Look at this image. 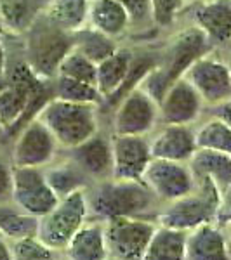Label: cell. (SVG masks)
Instances as JSON below:
<instances>
[{
	"label": "cell",
	"mask_w": 231,
	"mask_h": 260,
	"mask_svg": "<svg viewBox=\"0 0 231 260\" xmlns=\"http://www.w3.org/2000/svg\"><path fill=\"white\" fill-rule=\"evenodd\" d=\"M12 260H61V253L45 245L39 236H26L11 241Z\"/></svg>",
	"instance_id": "obj_32"
},
{
	"label": "cell",
	"mask_w": 231,
	"mask_h": 260,
	"mask_svg": "<svg viewBox=\"0 0 231 260\" xmlns=\"http://www.w3.org/2000/svg\"><path fill=\"white\" fill-rule=\"evenodd\" d=\"M33 2H35L37 6H39L40 9L44 11V7H45V6H47V4H49V0H33Z\"/></svg>",
	"instance_id": "obj_41"
},
{
	"label": "cell",
	"mask_w": 231,
	"mask_h": 260,
	"mask_svg": "<svg viewBox=\"0 0 231 260\" xmlns=\"http://www.w3.org/2000/svg\"><path fill=\"white\" fill-rule=\"evenodd\" d=\"M184 260H231L226 233L216 222L191 229L186 238Z\"/></svg>",
	"instance_id": "obj_18"
},
{
	"label": "cell",
	"mask_w": 231,
	"mask_h": 260,
	"mask_svg": "<svg viewBox=\"0 0 231 260\" xmlns=\"http://www.w3.org/2000/svg\"><path fill=\"white\" fill-rule=\"evenodd\" d=\"M12 177V203L21 212L40 219L60 201V196L54 192L45 179L44 169H14Z\"/></svg>",
	"instance_id": "obj_12"
},
{
	"label": "cell",
	"mask_w": 231,
	"mask_h": 260,
	"mask_svg": "<svg viewBox=\"0 0 231 260\" xmlns=\"http://www.w3.org/2000/svg\"><path fill=\"white\" fill-rule=\"evenodd\" d=\"M35 118L49 128L61 151L77 148L101 130L98 104L70 103L52 98L42 106Z\"/></svg>",
	"instance_id": "obj_2"
},
{
	"label": "cell",
	"mask_w": 231,
	"mask_h": 260,
	"mask_svg": "<svg viewBox=\"0 0 231 260\" xmlns=\"http://www.w3.org/2000/svg\"><path fill=\"white\" fill-rule=\"evenodd\" d=\"M196 182H211L222 191L231 184V156L211 149H196V153L188 161Z\"/></svg>",
	"instance_id": "obj_22"
},
{
	"label": "cell",
	"mask_w": 231,
	"mask_h": 260,
	"mask_svg": "<svg viewBox=\"0 0 231 260\" xmlns=\"http://www.w3.org/2000/svg\"><path fill=\"white\" fill-rule=\"evenodd\" d=\"M87 220H89L87 189L75 191L60 198L52 210L40 217L37 236L45 245L61 253Z\"/></svg>",
	"instance_id": "obj_6"
},
{
	"label": "cell",
	"mask_w": 231,
	"mask_h": 260,
	"mask_svg": "<svg viewBox=\"0 0 231 260\" xmlns=\"http://www.w3.org/2000/svg\"><path fill=\"white\" fill-rule=\"evenodd\" d=\"M212 47L214 45L205 37V33L193 24L176 37L169 49V56L163 57L162 62L155 64L139 85L157 101H160L163 92L178 78L183 77L184 71L193 64V61L211 52Z\"/></svg>",
	"instance_id": "obj_3"
},
{
	"label": "cell",
	"mask_w": 231,
	"mask_h": 260,
	"mask_svg": "<svg viewBox=\"0 0 231 260\" xmlns=\"http://www.w3.org/2000/svg\"><path fill=\"white\" fill-rule=\"evenodd\" d=\"M219 194L214 184L205 180L196 182V189L191 194L163 205L157 215V224L190 233L201 224L216 222Z\"/></svg>",
	"instance_id": "obj_5"
},
{
	"label": "cell",
	"mask_w": 231,
	"mask_h": 260,
	"mask_svg": "<svg viewBox=\"0 0 231 260\" xmlns=\"http://www.w3.org/2000/svg\"><path fill=\"white\" fill-rule=\"evenodd\" d=\"M61 154V148L49 128L33 118L16 132L9 160L14 169H45Z\"/></svg>",
	"instance_id": "obj_8"
},
{
	"label": "cell",
	"mask_w": 231,
	"mask_h": 260,
	"mask_svg": "<svg viewBox=\"0 0 231 260\" xmlns=\"http://www.w3.org/2000/svg\"><path fill=\"white\" fill-rule=\"evenodd\" d=\"M26 39V61L30 68L44 80H54L57 77L61 61L73 49V35L54 26L42 14L30 26Z\"/></svg>",
	"instance_id": "obj_4"
},
{
	"label": "cell",
	"mask_w": 231,
	"mask_h": 260,
	"mask_svg": "<svg viewBox=\"0 0 231 260\" xmlns=\"http://www.w3.org/2000/svg\"><path fill=\"white\" fill-rule=\"evenodd\" d=\"M63 260H106L110 257L104 220L91 219L78 229L61 251Z\"/></svg>",
	"instance_id": "obj_19"
},
{
	"label": "cell",
	"mask_w": 231,
	"mask_h": 260,
	"mask_svg": "<svg viewBox=\"0 0 231 260\" xmlns=\"http://www.w3.org/2000/svg\"><path fill=\"white\" fill-rule=\"evenodd\" d=\"M106 260H117V258H113V257H108Z\"/></svg>",
	"instance_id": "obj_45"
},
{
	"label": "cell",
	"mask_w": 231,
	"mask_h": 260,
	"mask_svg": "<svg viewBox=\"0 0 231 260\" xmlns=\"http://www.w3.org/2000/svg\"><path fill=\"white\" fill-rule=\"evenodd\" d=\"M198 149H211L231 156V127L217 116H211L195 127Z\"/></svg>",
	"instance_id": "obj_28"
},
{
	"label": "cell",
	"mask_w": 231,
	"mask_h": 260,
	"mask_svg": "<svg viewBox=\"0 0 231 260\" xmlns=\"http://www.w3.org/2000/svg\"><path fill=\"white\" fill-rule=\"evenodd\" d=\"M186 231L157 225L141 260H184L186 257Z\"/></svg>",
	"instance_id": "obj_25"
},
{
	"label": "cell",
	"mask_w": 231,
	"mask_h": 260,
	"mask_svg": "<svg viewBox=\"0 0 231 260\" xmlns=\"http://www.w3.org/2000/svg\"><path fill=\"white\" fill-rule=\"evenodd\" d=\"M226 64H228V68H229V71H231V54L228 56V59H226Z\"/></svg>",
	"instance_id": "obj_42"
},
{
	"label": "cell",
	"mask_w": 231,
	"mask_h": 260,
	"mask_svg": "<svg viewBox=\"0 0 231 260\" xmlns=\"http://www.w3.org/2000/svg\"><path fill=\"white\" fill-rule=\"evenodd\" d=\"M91 0H49L42 14L54 26L66 33H75L87 26Z\"/></svg>",
	"instance_id": "obj_24"
},
{
	"label": "cell",
	"mask_w": 231,
	"mask_h": 260,
	"mask_svg": "<svg viewBox=\"0 0 231 260\" xmlns=\"http://www.w3.org/2000/svg\"><path fill=\"white\" fill-rule=\"evenodd\" d=\"M205 103L184 77L178 78L158 101L160 125H195Z\"/></svg>",
	"instance_id": "obj_14"
},
{
	"label": "cell",
	"mask_w": 231,
	"mask_h": 260,
	"mask_svg": "<svg viewBox=\"0 0 231 260\" xmlns=\"http://www.w3.org/2000/svg\"><path fill=\"white\" fill-rule=\"evenodd\" d=\"M214 116H217V118H221L224 123H228L231 127V99L226 101V103L219 104V106H214Z\"/></svg>",
	"instance_id": "obj_38"
},
{
	"label": "cell",
	"mask_w": 231,
	"mask_h": 260,
	"mask_svg": "<svg viewBox=\"0 0 231 260\" xmlns=\"http://www.w3.org/2000/svg\"><path fill=\"white\" fill-rule=\"evenodd\" d=\"M0 33H2V24H0Z\"/></svg>",
	"instance_id": "obj_46"
},
{
	"label": "cell",
	"mask_w": 231,
	"mask_h": 260,
	"mask_svg": "<svg viewBox=\"0 0 231 260\" xmlns=\"http://www.w3.org/2000/svg\"><path fill=\"white\" fill-rule=\"evenodd\" d=\"M229 253H231V246H229Z\"/></svg>",
	"instance_id": "obj_47"
},
{
	"label": "cell",
	"mask_w": 231,
	"mask_h": 260,
	"mask_svg": "<svg viewBox=\"0 0 231 260\" xmlns=\"http://www.w3.org/2000/svg\"><path fill=\"white\" fill-rule=\"evenodd\" d=\"M113 174L111 179L142 182L145 172L153 160L148 136H113Z\"/></svg>",
	"instance_id": "obj_13"
},
{
	"label": "cell",
	"mask_w": 231,
	"mask_h": 260,
	"mask_svg": "<svg viewBox=\"0 0 231 260\" xmlns=\"http://www.w3.org/2000/svg\"><path fill=\"white\" fill-rule=\"evenodd\" d=\"M61 260H63V257H61Z\"/></svg>",
	"instance_id": "obj_48"
},
{
	"label": "cell",
	"mask_w": 231,
	"mask_h": 260,
	"mask_svg": "<svg viewBox=\"0 0 231 260\" xmlns=\"http://www.w3.org/2000/svg\"><path fill=\"white\" fill-rule=\"evenodd\" d=\"M39 233V219L21 212L14 203L0 205V234L9 241L26 236H37Z\"/></svg>",
	"instance_id": "obj_27"
},
{
	"label": "cell",
	"mask_w": 231,
	"mask_h": 260,
	"mask_svg": "<svg viewBox=\"0 0 231 260\" xmlns=\"http://www.w3.org/2000/svg\"><path fill=\"white\" fill-rule=\"evenodd\" d=\"M148 137L151 156L160 160L188 163L198 149L193 125H158Z\"/></svg>",
	"instance_id": "obj_16"
},
{
	"label": "cell",
	"mask_w": 231,
	"mask_h": 260,
	"mask_svg": "<svg viewBox=\"0 0 231 260\" xmlns=\"http://www.w3.org/2000/svg\"><path fill=\"white\" fill-rule=\"evenodd\" d=\"M186 2H195L196 4V2H200V0H186Z\"/></svg>",
	"instance_id": "obj_43"
},
{
	"label": "cell",
	"mask_w": 231,
	"mask_h": 260,
	"mask_svg": "<svg viewBox=\"0 0 231 260\" xmlns=\"http://www.w3.org/2000/svg\"><path fill=\"white\" fill-rule=\"evenodd\" d=\"M122 6L127 7L131 12L132 23H145L151 21V9H150V0H117Z\"/></svg>",
	"instance_id": "obj_35"
},
{
	"label": "cell",
	"mask_w": 231,
	"mask_h": 260,
	"mask_svg": "<svg viewBox=\"0 0 231 260\" xmlns=\"http://www.w3.org/2000/svg\"><path fill=\"white\" fill-rule=\"evenodd\" d=\"M7 54H6V45H4L2 33H0V90L7 85Z\"/></svg>",
	"instance_id": "obj_37"
},
{
	"label": "cell",
	"mask_w": 231,
	"mask_h": 260,
	"mask_svg": "<svg viewBox=\"0 0 231 260\" xmlns=\"http://www.w3.org/2000/svg\"><path fill=\"white\" fill-rule=\"evenodd\" d=\"M134 59L136 56L132 50L119 47L111 56L98 64V90L104 101H111L117 104L120 92L132 71Z\"/></svg>",
	"instance_id": "obj_20"
},
{
	"label": "cell",
	"mask_w": 231,
	"mask_h": 260,
	"mask_svg": "<svg viewBox=\"0 0 231 260\" xmlns=\"http://www.w3.org/2000/svg\"><path fill=\"white\" fill-rule=\"evenodd\" d=\"M183 77L198 92L205 106H219L231 99V71L226 59H219L212 52L193 61Z\"/></svg>",
	"instance_id": "obj_10"
},
{
	"label": "cell",
	"mask_w": 231,
	"mask_h": 260,
	"mask_svg": "<svg viewBox=\"0 0 231 260\" xmlns=\"http://www.w3.org/2000/svg\"><path fill=\"white\" fill-rule=\"evenodd\" d=\"M184 4L186 0H150L151 21L162 28L170 26L181 14Z\"/></svg>",
	"instance_id": "obj_33"
},
{
	"label": "cell",
	"mask_w": 231,
	"mask_h": 260,
	"mask_svg": "<svg viewBox=\"0 0 231 260\" xmlns=\"http://www.w3.org/2000/svg\"><path fill=\"white\" fill-rule=\"evenodd\" d=\"M52 92L56 99L70 101V103L98 104V106H101V103L104 101L96 85L61 77V75H57L52 80Z\"/></svg>",
	"instance_id": "obj_30"
},
{
	"label": "cell",
	"mask_w": 231,
	"mask_h": 260,
	"mask_svg": "<svg viewBox=\"0 0 231 260\" xmlns=\"http://www.w3.org/2000/svg\"><path fill=\"white\" fill-rule=\"evenodd\" d=\"M33 0H0V24L11 33H26L40 14Z\"/></svg>",
	"instance_id": "obj_26"
},
{
	"label": "cell",
	"mask_w": 231,
	"mask_h": 260,
	"mask_svg": "<svg viewBox=\"0 0 231 260\" xmlns=\"http://www.w3.org/2000/svg\"><path fill=\"white\" fill-rule=\"evenodd\" d=\"M71 35H73V49L87 56L96 64H99L101 61H104L119 49L113 42L115 39H110L91 26H83L82 30L71 33Z\"/></svg>",
	"instance_id": "obj_29"
},
{
	"label": "cell",
	"mask_w": 231,
	"mask_h": 260,
	"mask_svg": "<svg viewBox=\"0 0 231 260\" xmlns=\"http://www.w3.org/2000/svg\"><path fill=\"white\" fill-rule=\"evenodd\" d=\"M89 217L98 220H110L119 217L157 220L163 205L157 200L145 182L127 180H101L87 189Z\"/></svg>",
	"instance_id": "obj_1"
},
{
	"label": "cell",
	"mask_w": 231,
	"mask_h": 260,
	"mask_svg": "<svg viewBox=\"0 0 231 260\" xmlns=\"http://www.w3.org/2000/svg\"><path fill=\"white\" fill-rule=\"evenodd\" d=\"M0 260H12L11 241L4 234H0Z\"/></svg>",
	"instance_id": "obj_39"
},
{
	"label": "cell",
	"mask_w": 231,
	"mask_h": 260,
	"mask_svg": "<svg viewBox=\"0 0 231 260\" xmlns=\"http://www.w3.org/2000/svg\"><path fill=\"white\" fill-rule=\"evenodd\" d=\"M57 75L98 87V64L87 56H83L82 52H78L77 49H71L65 56L60 70H57Z\"/></svg>",
	"instance_id": "obj_31"
},
{
	"label": "cell",
	"mask_w": 231,
	"mask_h": 260,
	"mask_svg": "<svg viewBox=\"0 0 231 260\" xmlns=\"http://www.w3.org/2000/svg\"><path fill=\"white\" fill-rule=\"evenodd\" d=\"M193 24L212 45L231 42V0H200L193 9Z\"/></svg>",
	"instance_id": "obj_17"
},
{
	"label": "cell",
	"mask_w": 231,
	"mask_h": 260,
	"mask_svg": "<svg viewBox=\"0 0 231 260\" xmlns=\"http://www.w3.org/2000/svg\"><path fill=\"white\" fill-rule=\"evenodd\" d=\"M45 179H47L49 186L52 187L60 198L68 196L75 191L80 189H89L92 186L91 180L85 177V174L75 165L70 158H66L65 154H61L56 158L50 165L44 169Z\"/></svg>",
	"instance_id": "obj_23"
},
{
	"label": "cell",
	"mask_w": 231,
	"mask_h": 260,
	"mask_svg": "<svg viewBox=\"0 0 231 260\" xmlns=\"http://www.w3.org/2000/svg\"><path fill=\"white\" fill-rule=\"evenodd\" d=\"M158 125V101L141 85H137L117 103L111 120V134L150 136Z\"/></svg>",
	"instance_id": "obj_7"
},
{
	"label": "cell",
	"mask_w": 231,
	"mask_h": 260,
	"mask_svg": "<svg viewBox=\"0 0 231 260\" xmlns=\"http://www.w3.org/2000/svg\"><path fill=\"white\" fill-rule=\"evenodd\" d=\"M157 220L119 217L104 220L110 257L117 260H141L157 229Z\"/></svg>",
	"instance_id": "obj_9"
},
{
	"label": "cell",
	"mask_w": 231,
	"mask_h": 260,
	"mask_svg": "<svg viewBox=\"0 0 231 260\" xmlns=\"http://www.w3.org/2000/svg\"><path fill=\"white\" fill-rule=\"evenodd\" d=\"M222 229H224L226 238H228V243H229V246H231V224H228L226 228H222Z\"/></svg>",
	"instance_id": "obj_40"
},
{
	"label": "cell",
	"mask_w": 231,
	"mask_h": 260,
	"mask_svg": "<svg viewBox=\"0 0 231 260\" xmlns=\"http://www.w3.org/2000/svg\"><path fill=\"white\" fill-rule=\"evenodd\" d=\"M142 182L162 205L184 198L196 189V179L188 163L160 158L150 161Z\"/></svg>",
	"instance_id": "obj_11"
},
{
	"label": "cell",
	"mask_w": 231,
	"mask_h": 260,
	"mask_svg": "<svg viewBox=\"0 0 231 260\" xmlns=\"http://www.w3.org/2000/svg\"><path fill=\"white\" fill-rule=\"evenodd\" d=\"M132 24L131 12L117 0H91L87 26L103 35L117 39L122 37Z\"/></svg>",
	"instance_id": "obj_21"
},
{
	"label": "cell",
	"mask_w": 231,
	"mask_h": 260,
	"mask_svg": "<svg viewBox=\"0 0 231 260\" xmlns=\"http://www.w3.org/2000/svg\"><path fill=\"white\" fill-rule=\"evenodd\" d=\"M2 134H4V130H2V127H0V137H2Z\"/></svg>",
	"instance_id": "obj_44"
},
{
	"label": "cell",
	"mask_w": 231,
	"mask_h": 260,
	"mask_svg": "<svg viewBox=\"0 0 231 260\" xmlns=\"http://www.w3.org/2000/svg\"><path fill=\"white\" fill-rule=\"evenodd\" d=\"M216 224L221 228H226L231 224V184L228 187L221 191L219 194V203H217V212H216Z\"/></svg>",
	"instance_id": "obj_36"
},
{
	"label": "cell",
	"mask_w": 231,
	"mask_h": 260,
	"mask_svg": "<svg viewBox=\"0 0 231 260\" xmlns=\"http://www.w3.org/2000/svg\"><path fill=\"white\" fill-rule=\"evenodd\" d=\"M66 158H70L75 165L80 169L91 184L101 182V180L111 179L113 174V148L111 136H106L99 130L91 139L78 144L77 148L63 151Z\"/></svg>",
	"instance_id": "obj_15"
},
{
	"label": "cell",
	"mask_w": 231,
	"mask_h": 260,
	"mask_svg": "<svg viewBox=\"0 0 231 260\" xmlns=\"http://www.w3.org/2000/svg\"><path fill=\"white\" fill-rule=\"evenodd\" d=\"M12 170L14 167L9 158L0 156V205L12 201V187H14Z\"/></svg>",
	"instance_id": "obj_34"
}]
</instances>
